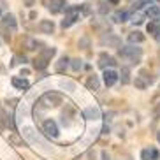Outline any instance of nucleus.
<instances>
[{
    "label": "nucleus",
    "instance_id": "nucleus-1",
    "mask_svg": "<svg viewBox=\"0 0 160 160\" xmlns=\"http://www.w3.org/2000/svg\"><path fill=\"white\" fill-rule=\"evenodd\" d=\"M118 55H120L122 60L127 62V63L137 65V63L141 62V58H142V49L137 48V46H125V48H122V49L118 51Z\"/></svg>",
    "mask_w": 160,
    "mask_h": 160
},
{
    "label": "nucleus",
    "instance_id": "nucleus-2",
    "mask_svg": "<svg viewBox=\"0 0 160 160\" xmlns=\"http://www.w3.org/2000/svg\"><path fill=\"white\" fill-rule=\"evenodd\" d=\"M55 53H57L55 48H46V49H42V51L37 55V58L33 60V67H35V69H46L48 62L55 57Z\"/></svg>",
    "mask_w": 160,
    "mask_h": 160
},
{
    "label": "nucleus",
    "instance_id": "nucleus-3",
    "mask_svg": "<svg viewBox=\"0 0 160 160\" xmlns=\"http://www.w3.org/2000/svg\"><path fill=\"white\" fill-rule=\"evenodd\" d=\"M39 104L42 108H57L58 104H62V95L58 92H48L39 99Z\"/></svg>",
    "mask_w": 160,
    "mask_h": 160
},
{
    "label": "nucleus",
    "instance_id": "nucleus-4",
    "mask_svg": "<svg viewBox=\"0 0 160 160\" xmlns=\"http://www.w3.org/2000/svg\"><path fill=\"white\" fill-rule=\"evenodd\" d=\"M151 83H153V78H151V74L148 76V71H141V72H139V76H136V86L139 90L148 88Z\"/></svg>",
    "mask_w": 160,
    "mask_h": 160
},
{
    "label": "nucleus",
    "instance_id": "nucleus-5",
    "mask_svg": "<svg viewBox=\"0 0 160 160\" xmlns=\"http://www.w3.org/2000/svg\"><path fill=\"white\" fill-rule=\"evenodd\" d=\"M23 136L28 139L30 142H33V144H41V146H46V142H44V139L41 136H39L37 132L33 130V128H23Z\"/></svg>",
    "mask_w": 160,
    "mask_h": 160
},
{
    "label": "nucleus",
    "instance_id": "nucleus-6",
    "mask_svg": "<svg viewBox=\"0 0 160 160\" xmlns=\"http://www.w3.org/2000/svg\"><path fill=\"white\" fill-rule=\"evenodd\" d=\"M116 65V60H114L111 55H108V53H102V55H99V67L100 69H108V67H114Z\"/></svg>",
    "mask_w": 160,
    "mask_h": 160
},
{
    "label": "nucleus",
    "instance_id": "nucleus-7",
    "mask_svg": "<svg viewBox=\"0 0 160 160\" xmlns=\"http://www.w3.org/2000/svg\"><path fill=\"white\" fill-rule=\"evenodd\" d=\"M44 128V134H46L48 137H57L58 136V127H57V123L53 122V120H46L42 125Z\"/></svg>",
    "mask_w": 160,
    "mask_h": 160
},
{
    "label": "nucleus",
    "instance_id": "nucleus-8",
    "mask_svg": "<svg viewBox=\"0 0 160 160\" xmlns=\"http://www.w3.org/2000/svg\"><path fill=\"white\" fill-rule=\"evenodd\" d=\"M116 81H118V72L116 71H113V69H106V71H104V83H106V86H113Z\"/></svg>",
    "mask_w": 160,
    "mask_h": 160
},
{
    "label": "nucleus",
    "instance_id": "nucleus-9",
    "mask_svg": "<svg viewBox=\"0 0 160 160\" xmlns=\"http://www.w3.org/2000/svg\"><path fill=\"white\" fill-rule=\"evenodd\" d=\"M157 158H158V151H157V148H153V146L144 148V150L141 151V160H157Z\"/></svg>",
    "mask_w": 160,
    "mask_h": 160
},
{
    "label": "nucleus",
    "instance_id": "nucleus-10",
    "mask_svg": "<svg viewBox=\"0 0 160 160\" xmlns=\"http://www.w3.org/2000/svg\"><path fill=\"white\" fill-rule=\"evenodd\" d=\"M65 0H51L49 2V11H51L53 14H58V12H62V11L65 9Z\"/></svg>",
    "mask_w": 160,
    "mask_h": 160
},
{
    "label": "nucleus",
    "instance_id": "nucleus-11",
    "mask_svg": "<svg viewBox=\"0 0 160 160\" xmlns=\"http://www.w3.org/2000/svg\"><path fill=\"white\" fill-rule=\"evenodd\" d=\"M39 30L42 33H53L55 30V23H53L51 19H42L41 23H39Z\"/></svg>",
    "mask_w": 160,
    "mask_h": 160
},
{
    "label": "nucleus",
    "instance_id": "nucleus-12",
    "mask_svg": "<svg viewBox=\"0 0 160 160\" xmlns=\"http://www.w3.org/2000/svg\"><path fill=\"white\" fill-rule=\"evenodd\" d=\"M146 28H148V32H150L151 35H155V37L160 41V23L158 21H150Z\"/></svg>",
    "mask_w": 160,
    "mask_h": 160
},
{
    "label": "nucleus",
    "instance_id": "nucleus-13",
    "mask_svg": "<svg viewBox=\"0 0 160 160\" xmlns=\"http://www.w3.org/2000/svg\"><path fill=\"white\" fill-rule=\"evenodd\" d=\"M118 79H122V85H128L130 83V69L128 67H122V71L118 74Z\"/></svg>",
    "mask_w": 160,
    "mask_h": 160
},
{
    "label": "nucleus",
    "instance_id": "nucleus-14",
    "mask_svg": "<svg viewBox=\"0 0 160 160\" xmlns=\"http://www.w3.org/2000/svg\"><path fill=\"white\" fill-rule=\"evenodd\" d=\"M12 86L18 90H28L30 83L28 79H21V78H12Z\"/></svg>",
    "mask_w": 160,
    "mask_h": 160
},
{
    "label": "nucleus",
    "instance_id": "nucleus-15",
    "mask_svg": "<svg viewBox=\"0 0 160 160\" xmlns=\"http://www.w3.org/2000/svg\"><path fill=\"white\" fill-rule=\"evenodd\" d=\"M99 86H100V81H99V78H97V76H90L88 79H86V88L88 90H99Z\"/></svg>",
    "mask_w": 160,
    "mask_h": 160
},
{
    "label": "nucleus",
    "instance_id": "nucleus-16",
    "mask_svg": "<svg viewBox=\"0 0 160 160\" xmlns=\"http://www.w3.org/2000/svg\"><path fill=\"white\" fill-rule=\"evenodd\" d=\"M144 41V35H142L141 32H132V33H128V42L130 44H139V42H142Z\"/></svg>",
    "mask_w": 160,
    "mask_h": 160
},
{
    "label": "nucleus",
    "instance_id": "nucleus-17",
    "mask_svg": "<svg viewBox=\"0 0 160 160\" xmlns=\"http://www.w3.org/2000/svg\"><path fill=\"white\" fill-rule=\"evenodd\" d=\"M85 118H88V120H97V118H100V111L97 108H88L85 109Z\"/></svg>",
    "mask_w": 160,
    "mask_h": 160
},
{
    "label": "nucleus",
    "instance_id": "nucleus-18",
    "mask_svg": "<svg viewBox=\"0 0 160 160\" xmlns=\"http://www.w3.org/2000/svg\"><path fill=\"white\" fill-rule=\"evenodd\" d=\"M113 19L116 21V23H123V21H127L128 19V12L127 11H118V12H114Z\"/></svg>",
    "mask_w": 160,
    "mask_h": 160
},
{
    "label": "nucleus",
    "instance_id": "nucleus-19",
    "mask_svg": "<svg viewBox=\"0 0 160 160\" xmlns=\"http://www.w3.org/2000/svg\"><path fill=\"white\" fill-rule=\"evenodd\" d=\"M2 23H4L5 27H11V30L16 28V21H14V16L12 14H5L4 18H2Z\"/></svg>",
    "mask_w": 160,
    "mask_h": 160
},
{
    "label": "nucleus",
    "instance_id": "nucleus-20",
    "mask_svg": "<svg viewBox=\"0 0 160 160\" xmlns=\"http://www.w3.org/2000/svg\"><path fill=\"white\" fill-rule=\"evenodd\" d=\"M146 14L150 16V18H158L160 9L157 7V5H150V7H148V11H146Z\"/></svg>",
    "mask_w": 160,
    "mask_h": 160
},
{
    "label": "nucleus",
    "instance_id": "nucleus-21",
    "mask_svg": "<svg viewBox=\"0 0 160 160\" xmlns=\"http://www.w3.org/2000/svg\"><path fill=\"white\" fill-rule=\"evenodd\" d=\"M67 63H69V58H67V57H62L60 62L57 63V72H63V71H65Z\"/></svg>",
    "mask_w": 160,
    "mask_h": 160
},
{
    "label": "nucleus",
    "instance_id": "nucleus-22",
    "mask_svg": "<svg viewBox=\"0 0 160 160\" xmlns=\"http://www.w3.org/2000/svg\"><path fill=\"white\" fill-rule=\"evenodd\" d=\"M27 49H37V46H41V42H37V41H35V39H28V41H27Z\"/></svg>",
    "mask_w": 160,
    "mask_h": 160
},
{
    "label": "nucleus",
    "instance_id": "nucleus-23",
    "mask_svg": "<svg viewBox=\"0 0 160 160\" xmlns=\"http://www.w3.org/2000/svg\"><path fill=\"white\" fill-rule=\"evenodd\" d=\"M132 23H136V25H139V23H142V14H134L132 16Z\"/></svg>",
    "mask_w": 160,
    "mask_h": 160
},
{
    "label": "nucleus",
    "instance_id": "nucleus-24",
    "mask_svg": "<svg viewBox=\"0 0 160 160\" xmlns=\"http://www.w3.org/2000/svg\"><path fill=\"white\" fill-rule=\"evenodd\" d=\"M81 67H83L81 60H78V58H76V60H72V69H74V71H79Z\"/></svg>",
    "mask_w": 160,
    "mask_h": 160
},
{
    "label": "nucleus",
    "instance_id": "nucleus-25",
    "mask_svg": "<svg viewBox=\"0 0 160 160\" xmlns=\"http://www.w3.org/2000/svg\"><path fill=\"white\" fill-rule=\"evenodd\" d=\"M142 4H146V0H136V2H134V7H136V9H141Z\"/></svg>",
    "mask_w": 160,
    "mask_h": 160
},
{
    "label": "nucleus",
    "instance_id": "nucleus-26",
    "mask_svg": "<svg viewBox=\"0 0 160 160\" xmlns=\"http://www.w3.org/2000/svg\"><path fill=\"white\" fill-rule=\"evenodd\" d=\"M102 158H104V160H109V157H108V153H106V151L102 153Z\"/></svg>",
    "mask_w": 160,
    "mask_h": 160
},
{
    "label": "nucleus",
    "instance_id": "nucleus-27",
    "mask_svg": "<svg viewBox=\"0 0 160 160\" xmlns=\"http://www.w3.org/2000/svg\"><path fill=\"white\" fill-rule=\"evenodd\" d=\"M157 139H158V142H160V132H158V134H157Z\"/></svg>",
    "mask_w": 160,
    "mask_h": 160
},
{
    "label": "nucleus",
    "instance_id": "nucleus-28",
    "mask_svg": "<svg viewBox=\"0 0 160 160\" xmlns=\"http://www.w3.org/2000/svg\"><path fill=\"white\" fill-rule=\"evenodd\" d=\"M109 2H113V4H116V2H118V0H109Z\"/></svg>",
    "mask_w": 160,
    "mask_h": 160
},
{
    "label": "nucleus",
    "instance_id": "nucleus-29",
    "mask_svg": "<svg viewBox=\"0 0 160 160\" xmlns=\"http://www.w3.org/2000/svg\"><path fill=\"white\" fill-rule=\"evenodd\" d=\"M158 16H160V14H158Z\"/></svg>",
    "mask_w": 160,
    "mask_h": 160
}]
</instances>
